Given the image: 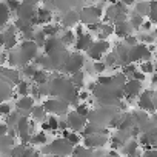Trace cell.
<instances>
[{
    "instance_id": "8fae6325",
    "label": "cell",
    "mask_w": 157,
    "mask_h": 157,
    "mask_svg": "<svg viewBox=\"0 0 157 157\" xmlns=\"http://www.w3.org/2000/svg\"><path fill=\"white\" fill-rule=\"evenodd\" d=\"M94 43L93 40V36L90 33L86 34H82L80 37H77V42H75V49L77 51H88L91 48V45Z\"/></svg>"
},
{
    "instance_id": "f35d334b",
    "label": "cell",
    "mask_w": 157,
    "mask_h": 157,
    "mask_svg": "<svg viewBox=\"0 0 157 157\" xmlns=\"http://www.w3.org/2000/svg\"><path fill=\"white\" fill-rule=\"evenodd\" d=\"M143 157H157V149H148V151H145Z\"/></svg>"
},
{
    "instance_id": "5b68a950",
    "label": "cell",
    "mask_w": 157,
    "mask_h": 157,
    "mask_svg": "<svg viewBox=\"0 0 157 157\" xmlns=\"http://www.w3.org/2000/svg\"><path fill=\"white\" fill-rule=\"evenodd\" d=\"M68 119H66V125H68V131L71 132H75V131H83L85 126L88 125L86 123V119L80 117V116H77L75 111H71L66 114Z\"/></svg>"
},
{
    "instance_id": "ab89813d",
    "label": "cell",
    "mask_w": 157,
    "mask_h": 157,
    "mask_svg": "<svg viewBox=\"0 0 157 157\" xmlns=\"http://www.w3.org/2000/svg\"><path fill=\"white\" fill-rule=\"evenodd\" d=\"M151 22H143V25H142V29H145V31H149L151 29Z\"/></svg>"
},
{
    "instance_id": "2e32d148",
    "label": "cell",
    "mask_w": 157,
    "mask_h": 157,
    "mask_svg": "<svg viewBox=\"0 0 157 157\" xmlns=\"http://www.w3.org/2000/svg\"><path fill=\"white\" fill-rule=\"evenodd\" d=\"M10 10L6 8L5 3H0V29H5V26L8 25V20H10Z\"/></svg>"
},
{
    "instance_id": "ba28073f",
    "label": "cell",
    "mask_w": 157,
    "mask_h": 157,
    "mask_svg": "<svg viewBox=\"0 0 157 157\" xmlns=\"http://www.w3.org/2000/svg\"><path fill=\"white\" fill-rule=\"evenodd\" d=\"M140 91H142V82L132 80V78L123 85V94L128 99V102H131L132 97H137L140 94Z\"/></svg>"
},
{
    "instance_id": "3957f363",
    "label": "cell",
    "mask_w": 157,
    "mask_h": 157,
    "mask_svg": "<svg viewBox=\"0 0 157 157\" xmlns=\"http://www.w3.org/2000/svg\"><path fill=\"white\" fill-rule=\"evenodd\" d=\"M43 108L46 113H51L56 117L68 114V103L62 99H48L43 102Z\"/></svg>"
},
{
    "instance_id": "e0dca14e",
    "label": "cell",
    "mask_w": 157,
    "mask_h": 157,
    "mask_svg": "<svg viewBox=\"0 0 157 157\" xmlns=\"http://www.w3.org/2000/svg\"><path fill=\"white\" fill-rule=\"evenodd\" d=\"M72 157H96L94 151L90 148H83V146H75L72 149Z\"/></svg>"
},
{
    "instance_id": "f1b7e54d",
    "label": "cell",
    "mask_w": 157,
    "mask_h": 157,
    "mask_svg": "<svg viewBox=\"0 0 157 157\" xmlns=\"http://www.w3.org/2000/svg\"><path fill=\"white\" fill-rule=\"evenodd\" d=\"M140 72L142 74H152L154 72V65L152 62H143L140 65Z\"/></svg>"
},
{
    "instance_id": "7bdbcfd3",
    "label": "cell",
    "mask_w": 157,
    "mask_h": 157,
    "mask_svg": "<svg viewBox=\"0 0 157 157\" xmlns=\"http://www.w3.org/2000/svg\"><path fill=\"white\" fill-rule=\"evenodd\" d=\"M155 109H157V106H155Z\"/></svg>"
},
{
    "instance_id": "d590c367",
    "label": "cell",
    "mask_w": 157,
    "mask_h": 157,
    "mask_svg": "<svg viewBox=\"0 0 157 157\" xmlns=\"http://www.w3.org/2000/svg\"><path fill=\"white\" fill-rule=\"evenodd\" d=\"M131 77H132V80H137V82H142V80H143V78H145V74H142L140 71H136V72H134V74H132Z\"/></svg>"
},
{
    "instance_id": "e575fe53",
    "label": "cell",
    "mask_w": 157,
    "mask_h": 157,
    "mask_svg": "<svg viewBox=\"0 0 157 157\" xmlns=\"http://www.w3.org/2000/svg\"><path fill=\"white\" fill-rule=\"evenodd\" d=\"M5 5H6V8L10 10V13H11V11H17L19 6H20L19 2H8V3H5Z\"/></svg>"
},
{
    "instance_id": "cb8c5ba5",
    "label": "cell",
    "mask_w": 157,
    "mask_h": 157,
    "mask_svg": "<svg viewBox=\"0 0 157 157\" xmlns=\"http://www.w3.org/2000/svg\"><path fill=\"white\" fill-rule=\"evenodd\" d=\"M29 88H31V85H29L26 80H20V82L17 83V93L20 94V97L28 96V94H29Z\"/></svg>"
},
{
    "instance_id": "f546056e",
    "label": "cell",
    "mask_w": 157,
    "mask_h": 157,
    "mask_svg": "<svg viewBox=\"0 0 157 157\" xmlns=\"http://www.w3.org/2000/svg\"><path fill=\"white\" fill-rule=\"evenodd\" d=\"M11 113H13V109H11V105L8 102L0 103V116H10Z\"/></svg>"
},
{
    "instance_id": "836d02e7",
    "label": "cell",
    "mask_w": 157,
    "mask_h": 157,
    "mask_svg": "<svg viewBox=\"0 0 157 157\" xmlns=\"http://www.w3.org/2000/svg\"><path fill=\"white\" fill-rule=\"evenodd\" d=\"M125 45H126V46L129 45V46L132 48V46L137 45V39H136L134 36H128V37H125Z\"/></svg>"
},
{
    "instance_id": "277c9868",
    "label": "cell",
    "mask_w": 157,
    "mask_h": 157,
    "mask_svg": "<svg viewBox=\"0 0 157 157\" xmlns=\"http://www.w3.org/2000/svg\"><path fill=\"white\" fill-rule=\"evenodd\" d=\"M149 57H151V49L146 45H136L128 52V63L139 62V60L149 62Z\"/></svg>"
},
{
    "instance_id": "74e56055",
    "label": "cell",
    "mask_w": 157,
    "mask_h": 157,
    "mask_svg": "<svg viewBox=\"0 0 157 157\" xmlns=\"http://www.w3.org/2000/svg\"><path fill=\"white\" fill-rule=\"evenodd\" d=\"M6 134H8V126H6V125H3V123H0V139L5 137Z\"/></svg>"
},
{
    "instance_id": "7c38bea8",
    "label": "cell",
    "mask_w": 157,
    "mask_h": 157,
    "mask_svg": "<svg viewBox=\"0 0 157 157\" xmlns=\"http://www.w3.org/2000/svg\"><path fill=\"white\" fill-rule=\"evenodd\" d=\"M114 26V34L116 36H119V37H128V36H131V25H129V22H126V20H123V22H117V23H114L113 25Z\"/></svg>"
},
{
    "instance_id": "d6a6232c",
    "label": "cell",
    "mask_w": 157,
    "mask_h": 157,
    "mask_svg": "<svg viewBox=\"0 0 157 157\" xmlns=\"http://www.w3.org/2000/svg\"><path fill=\"white\" fill-rule=\"evenodd\" d=\"M136 71H137V69H136V66H134L132 63H128V65L123 66V74H125V75H132Z\"/></svg>"
},
{
    "instance_id": "9c48e42d",
    "label": "cell",
    "mask_w": 157,
    "mask_h": 157,
    "mask_svg": "<svg viewBox=\"0 0 157 157\" xmlns=\"http://www.w3.org/2000/svg\"><path fill=\"white\" fill-rule=\"evenodd\" d=\"M139 106H140V109H143V111H149V113H154V111H155V105H154V102H152V94H151V91H143V93L140 94Z\"/></svg>"
},
{
    "instance_id": "5bb4252c",
    "label": "cell",
    "mask_w": 157,
    "mask_h": 157,
    "mask_svg": "<svg viewBox=\"0 0 157 157\" xmlns=\"http://www.w3.org/2000/svg\"><path fill=\"white\" fill-rule=\"evenodd\" d=\"M34 105H36V102H34V99H33L31 96L20 97V99L17 100V103H16L17 111H31Z\"/></svg>"
},
{
    "instance_id": "4fadbf2b",
    "label": "cell",
    "mask_w": 157,
    "mask_h": 157,
    "mask_svg": "<svg viewBox=\"0 0 157 157\" xmlns=\"http://www.w3.org/2000/svg\"><path fill=\"white\" fill-rule=\"evenodd\" d=\"M63 25L66 26V28H71V26H74L75 23H78L80 22V16H78V13L77 11H72V10H69V11H66L65 13V16H63Z\"/></svg>"
},
{
    "instance_id": "7402d4cb",
    "label": "cell",
    "mask_w": 157,
    "mask_h": 157,
    "mask_svg": "<svg viewBox=\"0 0 157 157\" xmlns=\"http://www.w3.org/2000/svg\"><path fill=\"white\" fill-rule=\"evenodd\" d=\"M83 77H85V74L80 71V72H75V74H72V77H71V83H72V86H77V88H82L83 86Z\"/></svg>"
},
{
    "instance_id": "484cf974",
    "label": "cell",
    "mask_w": 157,
    "mask_h": 157,
    "mask_svg": "<svg viewBox=\"0 0 157 157\" xmlns=\"http://www.w3.org/2000/svg\"><path fill=\"white\" fill-rule=\"evenodd\" d=\"M75 114L80 116V117H83V119H88V116H90V108H88V105H86V103L77 105V106H75Z\"/></svg>"
},
{
    "instance_id": "9a60e30c",
    "label": "cell",
    "mask_w": 157,
    "mask_h": 157,
    "mask_svg": "<svg viewBox=\"0 0 157 157\" xmlns=\"http://www.w3.org/2000/svg\"><path fill=\"white\" fill-rule=\"evenodd\" d=\"M0 72L3 74L5 78H8V82H13V83H19V82H20V74H19L16 69H11V68H0Z\"/></svg>"
},
{
    "instance_id": "30bf717a",
    "label": "cell",
    "mask_w": 157,
    "mask_h": 157,
    "mask_svg": "<svg viewBox=\"0 0 157 157\" xmlns=\"http://www.w3.org/2000/svg\"><path fill=\"white\" fill-rule=\"evenodd\" d=\"M105 143H106V137H105L103 134H99V132H96V134H91V136L85 137V145H86L90 149L100 148V146H103Z\"/></svg>"
},
{
    "instance_id": "ac0fdd59",
    "label": "cell",
    "mask_w": 157,
    "mask_h": 157,
    "mask_svg": "<svg viewBox=\"0 0 157 157\" xmlns=\"http://www.w3.org/2000/svg\"><path fill=\"white\" fill-rule=\"evenodd\" d=\"M42 128L43 129H48V131H57L59 129V119L56 116H48L46 120L43 122Z\"/></svg>"
},
{
    "instance_id": "4dcf8cb0",
    "label": "cell",
    "mask_w": 157,
    "mask_h": 157,
    "mask_svg": "<svg viewBox=\"0 0 157 157\" xmlns=\"http://www.w3.org/2000/svg\"><path fill=\"white\" fill-rule=\"evenodd\" d=\"M116 62H117V56L114 54V52H111V54H106L105 56V65L106 66H114L116 65Z\"/></svg>"
},
{
    "instance_id": "603a6c76",
    "label": "cell",
    "mask_w": 157,
    "mask_h": 157,
    "mask_svg": "<svg viewBox=\"0 0 157 157\" xmlns=\"http://www.w3.org/2000/svg\"><path fill=\"white\" fill-rule=\"evenodd\" d=\"M60 42H62L63 45H72V43L75 42V34H74V31H72V29L65 31L63 37H60Z\"/></svg>"
},
{
    "instance_id": "52a82bcc",
    "label": "cell",
    "mask_w": 157,
    "mask_h": 157,
    "mask_svg": "<svg viewBox=\"0 0 157 157\" xmlns=\"http://www.w3.org/2000/svg\"><path fill=\"white\" fill-rule=\"evenodd\" d=\"M108 49H109V43H108L106 40H97V42H94V43L91 45V48L88 49V54H90V57H91L93 60L99 62V60L102 59V56L106 54Z\"/></svg>"
},
{
    "instance_id": "8d00e7d4",
    "label": "cell",
    "mask_w": 157,
    "mask_h": 157,
    "mask_svg": "<svg viewBox=\"0 0 157 157\" xmlns=\"http://www.w3.org/2000/svg\"><path fill=\"white\" fill-rule=\"evenodd\" d=\"M140 40L143 42V45H145V43H152V42H154V37L149 36V34H143V36L140 37Z\"/></svg>"
},
{
    "instance_id": "60d3db41",
    "label": "cell",
    "mask_w": 157,
    "mask_h": 157,
    "mask_svg": "<svg viewBox=\"0 0 157 157\" xmlns=\"http://www.w3.org/2000/svg\"><path fill=\"white\" fill-rule=\"evenodd\" d=\"M109 157H117V154H114V152H113V154H111Z\"/></svg>"
},
{
    "instance_id": "83f0119b",
    "label": "cell",
    "mask_w": 157,
    "mask_h": 157,
    "mask_svg": "<svg viewBox=\"0 0 157 157\" xmlns=\"http://www.w3.org/2000/svg\"><path fill=\"white\" fill-rule=\"evenodd\" d=\"M129 25H131L132 29H139V28H142V25H143V17L134 14V16L131 17V20H129Z\"/></svg>"
},
{
    "instance_id": "d6986e66",
    "label": "cell",
    "mask_w": 157,
    "mask_h": 157,
    "mask_svg": "<svg viewBox=\"0 0 157 157\" xmlns=\"http://www.w3.org/2000/svg\"><path fill=\"white\" fill-rule=\"evenodd\" d=\"M29 113H31V117H33L34 120H43V119L46 117V111H45L43 105H34Z\"/></svg>"
},
{
    "instance_id": "4316f807",
    "label": "cell",
    "mask_w": 157,
    "mask_h": 157,
    "mask_svg": "<svg viewBox=\"0 0 157 157\" xmlns=\"http://www.w3.org/2000/svg\"><path fill=\"white\" fill-rule=\"evenodd\" d=\"M136 14L140 16V17L149 14V3H137L136 5Z\"/></svg>"
},
{
    "instance_id": "b9f144b4",
    "label": "cell",
    "mask_w": 157,
    "mask_h": 157,
    "mask_svg": "<svg viewBox=\"0 0 157 157\" xmlns=\"http://www.w3.org/2000/svg\"><path fill=\"white\" fill-rule=\"evenodd\" d=\"M128 157H134V155H128Z\"/></svg>"
},
{
    "instance_id": "44dd1931",
    "label": "cell",
    "mask_w": 157,
    "mask_h": 157,
    "mask_svg": "<svg viewBox=\"0 0 157 157\" xmlns=\"http://www.w3.org/2000/svg\"><path fill=\"white\" fill-rule=\"evenodd\" d=\"M137 148H139V143H137L136 140H131V142H128V143L125 145L123 152H125L126 155H134V157H137Z\"/></svg>"
},
{
    "instance_id": "8992f818",
    "label": "cell",
    "mask_w": 157,
    "mask_h": 157,
    "mask_svg": "<svg viewBox=\"0 0 157 157\" xmlns=\"http://www.w3.org/2000/svg\"><path fill=\"white\" fill-rule=\"evenodd\" d=\"M85 65V59L80 56V54H72L66 59L65 62V71L69 72V74H75V72H80V69L83 68Z\"/></svg>"
},
{
    "instance_id": "6da1fadb",
    "label": "cell",
    "mask_w": 157,
    "mask_h": 157,
    "mask_svg": "<svg viewBox=\"0 0 157 157\" xmlns=\"http://www.w3.org/2000/svg\"><path fill=\"white\" fill-rule=\"evenodd\" d=\"M72 149H74V146L69 145L65 139H62V140L59 139V140H54L49 145H45L42 152H45V154H57L60 157H65L68 154H72Z\"/></svg>"
},
{
    "instance_id": "ffe728a7",
    "label": "cell",
    "mask_w": 157,
    "mask_h": 157,
    "mask_svg": "<svg viewBox=\"0 0 157 157\" xmlns=\"http://www.w3.org/2000/svg\"><path fill=\"white\" fill-rule=\"evenodd\" d=\"M33 82L37 83V86L46 83V82H48V74H46V71H45V69H37L36 74L33 75Z\"/></svg>"
},
{
    "instance_id": "1f68e13d",
    "label": "cell",
    "mask_w": 157,
    "mask_h": 157,
    "mask_svg": "<svg viewBox=\"0 0 157 157\" xmlns=\"http://www.w3.org/2000/svg\"><path fill=\"white\" fill-rule=\"evenodd\" d=\"M93 68H94V71L97 72V74H102L105 69H106V65L103 63V62H94V65H93Z\"/></svg>"
},
{
    "instance_id": "7a4b0ae2",
    "label": "cell",
    "mask_w": 157,
    "mask_h": 157,
    "mask_svg": "<svg viewBox=\"0 0 157 157\" xmlns=\"http://www.w3.org/2000/svg\"><path fill=\"white\" fill-rule=\"evenodd\" d=\"M80 16V22L91 25V23H99V19L103 16L102 13V5H94V6H86L82 10V13H78Z\"/></svg>"
},
{
    "instance_id": "d4e9b609",
    "label": "cell",
    "mask_w": 157,
    "mask_h": 157,
    "mask_svg": "<svg viewBox=\"0 0 157 157\" xmlns=\"http://www.w3.org/2000/svg\"><path fill=\"white\" fill-rule=\"evenodd\" d=\"M46 140H48L46 134H45V132H39V134H33V137H31L29 142H31L33 145H45Z\"/></svg>"
}]
</instances>
